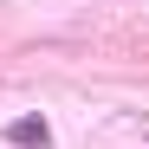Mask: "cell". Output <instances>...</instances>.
Instances as JSON below:
<instances>
[{
  "instance_id": "6da1fadb",
  "label": "cell",
  "mask_w": 149,
  "mask_h": 149,
  "mask_svg": "<svg viewBox=\"0 0 149 149\" xmlns=\"http://www.w3.org/2000/svg\"><path fill=\"white\" fill-rule=\"evenodd\" d=\"M7 143H19V149H45L52 130H45V117H13V123H7Z\"/></svg>"
}]
</instances>
